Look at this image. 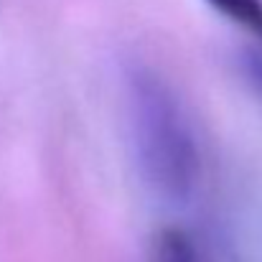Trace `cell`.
Listing matches in <instances>:
<instances>
[{"label":"cell","instance_id":"1","mask_svg":"<svg viewBox=\"0 0 262 262\" xmlns=\"http://www.w3.org/2000/svg\"><path fill=\"white\" fill-rule=\"evenodd\" d=\"M130 92L143 173L161 196L181 201L193 191L199 173L196 145L183 115L171 89L150 72H135Z\"/></svg>","mask_w":262,"mask_h":262},{"label":"cell","instance_id":"2","mask_svg":"<svg viewBox=\"0 0 262 262\" xmlns=\"http://www.w3.org/2000/svg\"><path fill=\"white\" fill-rule=\"evenodd\" d=\"M150 262H204L196 242L178 227H163L150 245Z\"/></svg>","mask_w":262,"mask_h":262},{"label":"cell","instance_id":"3","mask_svg":"<svg viewBox=\"0 0 262 262\" xmlns=\"http://www.w3.org/2000/svg\"><path fill=\"white\" fill-rule=\"evenodd\" d=\"M206 3L216 8L222 15H227L232 23L242 26L257 41H262V0H206Z\"/></svg>","mask_w":262,"mask_h":262},{"label":"cell","instance_id":"4","mask_svg":"<svg viewBox=\"0 0 262 262\" xmlns=\"http://www.w3.org/2000/svg\"><path fill=\"white\" fill-rule=\"evenodd\" d=\"M250 69H252L255 79H257V82L262 84V59H252V67H250Z\"/></svg>","mask_w":262,"mask_h":262}]
</instances>
